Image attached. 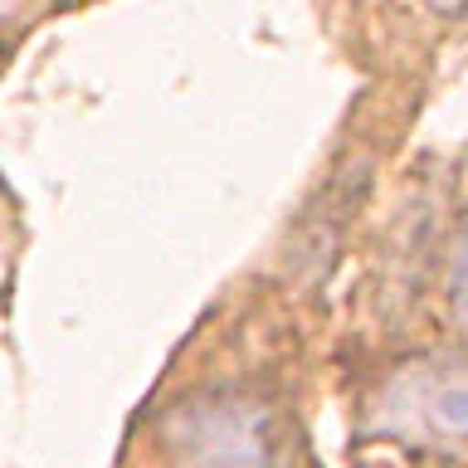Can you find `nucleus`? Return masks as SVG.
Here are the masks:
<instances>
[{"mask_svg":"<svg viewBox=\"0 0 468 468\" xmlns=\"http://www.w3.org/2000/svg\"><path fill=\"white\" fill-rule=\"evenodd\" d=\"M5 5H10V0H0V10H5Z\"/></svg>","mask_w":468,"mask_h":468,"instance_id":"4","label":"nucleus"},{"mask_svg":"<svg viewBox=\"0 0 468 468\" xmlns=\"http://www.w3.org/2000/svg\"><path fill=\"white\" fill-rule=\"evenodd\" d=\"M171 468H273L278 430L269 405L249 395H200L166 420Z\"/></svg>","mask_w":468,"mask_h":468,"instance_id":"1","label":"nucleus"},{"mask_svg":"<svg viewBox=\"0 0 468 468\" xmlns=\"http://www.w3.org/2000/svg\"><path fill=\"white\" fill-rule=\"evenodd\" d=\"M430 5H434V10H444V15H453V10L463 5V0H430Z\"/></svg>","mask_w":468,"mask_h":468,"instance_id":"3","label":"nucleus"},{"mask_svg":"<svg viewBox=\"0 0 468 468\" xmlns=\"http://www.w3.org/2000/svg\"><path fill=\"white\" fill-rule=\"evenodd\" d=\"M376 434H400L420 444L453 449L463 439V371L459 361H415L380 390Z\"/></svg>","mask_w":468,"mask_h":468,"instance_id":"2","label":"nucleus"}]
</instances>
